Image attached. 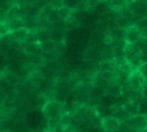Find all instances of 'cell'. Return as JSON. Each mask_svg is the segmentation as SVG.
Here are the masks:
<instances>
[{
	"label": "cell",
	"mask_w": 147,
	"mask_h": 132,
	"mask_svg": "<svg viewBox=\"0 0 147 132\" xmlns=\"http://www.w3.org/2000/svg\"><path fill=\"white\" fill-rule=\"evenodd\" d=\"M64 105L59 101H49L42 108V113L47 119H51L60 116L62 113Z\"/></svg>",
	"instance_id": "obj_1"
},
{
	"label": "cell",
	"mask_w": 147,
	"mask_h": 132,
	"mask_svg": "<svg viewBox=\"0 0 147 132\" xmlns=\"http://www.w3.org/2000/svg\"><path fill=\"white\" fill-rule=\"evenodd\" d=\"M127 9L134 14L136 21L147 17V0H133L128 4Z\"/></svg>",
	"instance_id": "obj_2"
},
{
	"label": "cell",
	"mask_w": 147,
	"mask_h": 132,
	"mask_svg": "<svg viewBox=\"0 0 147 132\" xmlns=\"http://www.w3.org/2000/svg\"><path fill=\"white\" fill-rule=\"evenodd\" d=\"M132 129L135 131H145L147 130V117L144 114H137L134 117L128 118L124 120Z\"/></svg>",
	"instance_id": "obj_3"
},
{
	"label": "cell",
	"mask_w": 147,
	"mask_h": 132,
	"mask_svg": "<svg viewBox=\"0 0 147 132\" xmlns=\"http://www.w3.org/2000/svg\"><path fill=\"white\" fill-rule=\"evenodd\" d=\"M101 125L105 131H118L121 129V120L113 116L104 117L101 119Z\"/></svg>",
	"instance_id": "obj_4"
},
{
	"label": "cell",
	"mask_w": 147,
	"mask_h": 132,
	"mask_svg": "<svg viewBox=\"0 0 147 132\" xmlns=\"http://www.w3.org/2000/svg\"><path fill=\"white\" fill-rule=\"evenodd\" d=\"M146 82V77L144 75L138 70L132 71L129 77V83L131 87L134 89H142Z\"/></svg>",
	"instance_id": "obj_5"
},
{
	"label": "cell",
	"mask_w": 147,
	"mask_h": 132,
	"mask_svg": "<svg viewBox=\"0 0 147 132\" xmlns=\"http://www.w3.org/2000/svg\"><path fill=\"white\" fill-rule=\"evenodd\" d=\"M28 32L29 31L28 29H26L25 27H22V28L17 29L16 31L9 32V34H7V35L12 40H16L18 42L23 43V42H25V40L27 38Z\"/></svg>",
	"instance_id": "obj_6"
},
{
	"label": "cell",
	"mask_w": 147,
	"mask_h": 132,
	"mask_svg": "<svg viewBox=\"0 0 147 132\" xmlns=\"http://www.w3.org/2000/svg\"><path fill=\"white\" fill-rule=\"evenodd\" d=\"M15 18H22V8L19 4H14L5 14L4 19L2 21V22H3V21H9L11 19H15Z\"/></svg>",
	"instance_id": "obj_7"
},
{
	"label": "cell",
	"mask_w": 147,
	"mask_h": 132,
	"mask_svg": "<svg viewBox=\"0 0 147 132\" xmlns=\"http://www.w3.org/2000/svg\"><path fill=\"white\" fill-rule=\"evenodd\" d=\"M44 79H45V76L41 73V71H39L36 70L28 75V82H30V84L34 87H39L41 84V82L44 81Z\"/></svg>",
	"instance_id": "obj_8"
},
{
	"label": "cell",
	"mask_w": 147,
	"mask_h": 132,
	"mask_svg": "<svg viewBox=\"0 0 147 132\" xmlns=\"http://www.w3.org/2000/svg\"><path fill=\"white\" fill-rule=\"evenodd\" d=\"M118 67H119L118 63L115 58L114 59L109 58V59L103 60L98 65V68H99L100 71H103V70L115 71L118 69Z\"/></svg>",
	"instance_id": "obj_9"
},
{
	"label": "cell",
	"mask_w": 147,
	"mask_h": 132,
	"mask_svg": "<svg viewBox=\"0 0 147 132\" xmlns=\"http://www.w3.org/2000/svg\"><path fill=\"white\" fill-rule=\"evenodd\" d=\"M109 35L114 40H126L127 35V28L121 27H115L110 28Z\"/></svg>",
	"instance_id": "obj_10"
},
{
	"label": "cell",
	"mask_w": 147,
	"mask_h": 132,
	"mask_svg": "<svg viewBox=\"0 0 147 132\" xmlns=\"http://www.w3.org/2000/svg\"><path fill=\"white\" fill-rule=\"evenodd\" d=\"M23 27L28 29V31H35L38 30V23H37V16H28L24 15L22 18Z\"/></svg>",
	"instance_id": "obj_11"
},
{
	"label": "cell",
	"mask_w": 147,
	"mask_h": 132,
	"mask_svg": "<svg viewBox=\"0 0 147 132\" xmlns=\"http://www.w3.org/2000/svg\"><path fill=\"white\" fill-rule=\"evenodd\" d=\"M140 35H141V32L138 28L137 26H135V25L130 26L127 28V35L126 40L128 43H134Z\"/></svg>",
	"instance_id": "obj_12"
},
{
	"label": "cell",
	"mask_w": 147,
	"mask_h": 132,
	"mask_svg": "<svg viewBox=\"0 0 147 132\" xmlns=\"http://www.w3.org/2000/svg\"><path fill=\"white\" fill-rule=\"evenodd\" d=\"M124 52H125V58L127 61H130L136 54L140 53V50L135 46L134 43H128L126 45L125 48H124Z\"/></svg>",
	"instance_id": "obj_13"
},
{
	"label": "cell",
	"mask_w": 147,
	"mask_h": 132,
	"mask_svg": "<svg viewBox=\"0 0 147 132\" xmlns=\"http://www.w3.org/2000/svg\"><path fill=\"white\" fill-rule=\"evenodd\" d=\"M113 117L118 119L119 120L124 121L125 119L131 118L129 116V114L126 112V110L124 109L123 107H119V106H113L112 107V115Z\"/></svg>",
	"instance_id": "obj_14"
},
{
	"label": "cell",
	"mask_w": 147,
	"mask_h": 132,
	"mask_svg": "<svg viewBox=\"0 0 147 132\" xmlns=\"http://www.w3.org/2000/svg\"><path fill=\"white\" fill-rule=\"evenodd\" d=\"M9 33V32H13L16 31L17 29H20L22 27H23V21L22 18H15V19H11L9 21H7L4 22Z\"/></svg>",
	"instance_id": "obj_15"
},
{
	"label": "cell",
	"mask_w": 147,
	"mask_h": 132,
	"mask_svg": "<svg viewBox=\"0 0 147 132\" xmlns=\"http://www.w3.org/2000/svg\"><path fill=\"white\" fill-rule=\"evenodd\" d=\"M23 51L26 54H42L43 51L40 46V42L33 44H25Z\"/></svg>",
	"instance_id": "obj_16"
},
{
	"label": "cell",
	"mask_w": 147,
	"mask_h": 132,
	"mask_svg": "<svg viewBox=\"0 0 147 132\" xmlns=\"http://www.w3.org/2000/svg\"><path fill=\"white\" fill-rule=\"evenodd\" d=\"M44 60L45 59H44L42 54H27L26 62L28 64H31L34 66L40 65Z\"/></svg>",
	"instance_id": "obj_17"
},
{
	"label": "cell",
	"mask_w": 147,
	"mask_h": 132,
	"mask_svg": "<svg viewBox=\"0 0 147 132\" xmlns=\"http://www.w3.org/2000/svg\"><path fill=\"white\" fill-rule=\"evenodd\" d=\"M113 56H114V58L117 61L118 64L123 62L124 60H126L124 48L122 47H120V46L113 47Z\"/></svg>",
	"instance_id": "obj_18"
},
{
	"label": "cell",
	"mask_w": 147,
	"mask_h": 132,
	"mask_svg": "<svg viewBox=\"0 0 147 132\" xmlns=\"http://www.w3.org/2000/svg\"><path fill=\"white\" fill-rule=\"evenodd\" d=\"M96 109L97 113L101 119L112 115V107H105L101 104H98L96 107Z\"/></svg>",
	"instance_id": "obj_19"
},
{
	"label": "cell",
	"mask_w": 147,
	"mask_h": 132,
	"mask_svg": "<svg viewBox=\"0 0 147 132\" xmlns=\"http://www.w3.org/2000/svg\"><path fill=\"white\" fill-rule=\"evenodd\" d=\"M127 1V0H105L108 6L110 7V9H122L123 6L126 5Z\"/></svg>",
	"instance_id": "obj_20"
},
{
	"label": "cell",
	"mask_w": 147,
	"mask_h": 132,
	"mask_svg": "<svg viewBox=\"0 0 147 132\" xmlns=\"http://www.w3.org/2000/svg\"><path fill=\"white\" fill-rule=\"evenodd\" d=\"M58 15L61 20H67L71 16V9L67 6H63L58 9Z\"/></svg>",
	"instance_id": "obj_21"
},
{
	"label": "cell",
	"mask_w": 147,
	"mask_h": 132,
	"mask_svg": "<svg viewBox=\"0 0 147 132\" xmlns=\"http://www.w3.org/2000/svg\"><path fill=\"white\" fill-rule=\"evenodd\" d=\"M124 109L126 110V112L129 114L130 117H134L137 114H140L139 113V107L134 105L132 102H127L124 106H123Z\"/></svg>",
	"instance_id": "obj_22"
},
{
	"label": "cell",
	"mask_w": 147,
	"mask_h": 132,
	"mask_svg": "<svg viewBox=\"0 0 147 132\" xmlns=\"http://www.w3.org/2000/svg\"><path fill=\"white\" fill-rule=\"evenodd\" d=\"M3 80H4L5 82H7L8 83H9L11 86L13 85H16L19 81H20V78L17 75H16L15 73H12V72H9L7 73L4 76H3L2 78Z\"/></svg>",
	"instance_id": "obj_23"
},
{
	"label": "cell",
	"mask_w": 147,
	"mask_h": 132,
	"mask_svg": "<svg viewBox=\"0 0 147 132\" xmlns=\"http://www.w3.org/2000/svg\"><path fill=\"white\" fill-rule=\"evenodd\" d=\"M99 104L105 106V107H112L113 106H115V97L110 95V94H106L100 99Z\"/></svg>",
	"instance_id": "obj_24"
},
{
	"label": "cell",
	"mask_w": 147,
	"mask_h": 132,
	"mask_svg": "<svg viewBox=\"0 0 147 132\" xmlns=\"http://www.w3.org/2000/svg\"><path fill=\"white\" fill-rule=\"evenodd\" d=\"M40 46L44 52H52L55 49V41L53 40L52 39L42 41V42H40Z\"/></svg>",
	"instance_id": "obj_25"
},
{
	"label": "cell",
	"mask_w": 147,
	"mask_h": 132,
	"mask_svg": "<svg viewBox=\"0 0 147 132\" xmlns=\"http://www.w3.org/2000/svg\"><path fill=\"white\" fill-rule=\"evenodd\" d=\"M61 119H62V117L60 115V116H58L56 118L48 119V122H47V128H48V130H50V131H56L57 128L61 125Z\"/></svg>",
	"instance_id": "obj_26"
},
{
	"label": "cell",
	"mask_w": 147,
	"mask_h": 132,
	"mask_svg": "<svg viewBox=\"0 0 147 132\" xmlns=\"http://www.w3.org/2000/svg\"><path fill=\"white\" fill-rule=\"evenodd\" d=\"M38 35H39V39H40V42L47 40L52 39V35H51V29L50 28H42V29H38L37 31Z\"/></svg>",
	"instance_id": "obj_27"
},
{
	"label": "cell",
	"mask_w": 147,
	"mask_h": 132,
	"mask_svg": "<svg viewBox=\"0 0 147 132\" xmlns=\"http://www.w3.org/2000/svg\"><path fill=\"white\" fill-rule=\"evenodd\" d=\"M38 42H40L38 33L34 32V31H29L24 43L25 44H33V43H38Z\"/></svg>",
	"instance_id": "obj_28"
},
{
	"label": "cell",
	"mask_w": 147,
	"mask_h": 132,
	"mask_svg": "<svg viewBox=\"0 0 147 132\" xmlns=\"http://www.w3.org/2000/svg\"><path fill=\"white\" fill-rule=\"evenodd\" d=\"M55 9H55V8L52 5V3H47V4L40 10V15H43V16H46V17L48 18V16H49Z\"/></svg>",
	"instance_id": "obj_29"
},
{
	"label": "cell",
	"mask_w": 147,
	"mask_h": 132,
	"mask_svg": "<svg viewBox=\"0 0 147 132\" xmlns=\"http://www.w3.org/2000/svg\"><path fill=\"white\" fill-rule=\"evenodd\" d=\"M134 44L140 51L145 50L147 48V39L143 35H140L138 38V40L134 42Z\"/></svg>",
	"instance_id": "obj_30"
},
{
	"label": "cell",
	"mask_w": 147,
	"mask_h": 132,
	"mask_svg": "<svg viewBox=\"0 0 147 132\" xmlns=\"http://www.w3.org/2000/svg\"><path fill=\"white\" fill-rule=\"evenodd\" d=\"M131 64V66L133 68H135V69H139L140 66L142 64V61H141V57H140V53H138L136 54L130 61H128Z\"/></svg>",
	"instance_id": "obj_31"
},
{
	"label": "cell",
	"mask_w": 147,
	"mask_h": 132,
	"mask_svg": "<svg viewBox=\"0 0 147 132\" xmlns=\"http://www.w3.org/2000/svg\"><path fill=\"white\" fill-rule=\"evenodd\" d=\"M139 113L140 114H147V97L146 96H143L140 101V103L139 105Z\"/></svg>",
	"instance_id": "obj_32"
},
{
	"label": "cell",
	"mask_w": 147,
	"mask_h": 132,
	"mask_svg": "<svg viewBox=\"0 0 147 132\" xmlns=\"http://www.w3.org/2000/svg\"><path fill=\"white\" fill-rule=\"evenodd\" d=\"M48 101H49L47 100V98L46 96H44V95H40V96L37 98L36 104H37V106H38L39 107H40L41 110H42L43 107H44Z\"/></svg>",
	"instance_id": "obj_33"
},
{
	"label": "cell",
	"mask_w": 147,
	"mask_h": 132,
	"mask_svg": "<svg viewBox=\"0 0 147 132\" xmlns=\"http://www.w3.org/2000/svg\"><path fill=\"white\" fill-rule=\"evenodd\" d=\"M135 26H137L140 30L147 27V17H144V18L137 20L136 23H135Z\"/></svg>",
	"instance_id": "obj_34"
},
{
	"label": "cell",
	"mask_w": 147,
	"mask_h": 132,
	"mask_svg": "<svg viewBox=\"0 0 147 132\" xmlns=\"http://www.w3.org/2000/svg\"><path fill=\"white\" fill-rule=\"evenodd\" d=\"M51 3H52V5H53L55 9H60V8L63 7V6H65V0H52V1H51Z\"/></svg>",
	"instance_id": "obj_35"
},
{
	"label": "cell",
	"mask_w": 147,
	"mask_h": 132,
	"mask_svg": "<svg viewBox=\"0 0 147 132\" xmlns=\"http://www.w3.org/2000/svg\"><path fill=\"white\" fill-rule=\"evenodd\" d=\"M138 70L144 75L145 77H146L147 78V63L142 64L140 66V68H139Z\"/></svg>",
	"instance_id": "obj_36"
},
{
	"label": "cell",
	"mask_w": 147,
	"mask_h": 132,
	"mask_svg": "<svg viewBox=\"0 0 147 132\" xmlns=\"http://www.w3.org/2000/svg\"><path fill=\"white\" fill-rule=\"evenodd\" d=\"M140 57H141V61L142 64L147 63V48L145 50H142L140 52Z\"/></svg>",
	"instance_id": "obj_37"
},
{
	"label": "cell",
	"mask_w": 147,
	"mask_h": 132,
	"mask_svg": "<svg viewBox=\"0 0 147 132\" xmlns=\"http://www.w3.org/2000/svg\"><path fill=\"white\" fill-rule=\"evenodd\" d=\"M88 3H89L90 9H91V8H95L99 3V1L98 0H88Z\"/></svg>",
	"instance_id": "obj_38"
},
{
	"label": "cell",
	"mask_w": 147,
	"mask_h": 132,
	"mask_svg": "<svg viewBox=\"0 0 147 132\" xmlns=\"http://www.w3.org/2000/svg\"><path fill=\"white\" fill-rule=\"evenodd\" d=\"M142 92H143V94L144 96L147 97V84H145L142 88Z\"/></svg>",
	"instance_id": "obj_39"
},
{
	"label": "cell",
	"mask_w": 147,
	"mask_h": 132,
	"mask_svg": "<svg viewBox=\"0 0 147 132\" xmlns=\"http://www.w3.org/2000/svg\"><path fill=\"white\" fill-rule=\"evenodd\" d=\"M140 32H141V35H143L144 37H146L147 39V27L144 28V29H141Z\"/></svg>",
	"instance_id": "obj_40"
},
{
	"label": "cell",
	"mask_w": 147,
	"mask_h": 132,
	"mask_svg": "<svg viewBox=\"0 0 147 132\" xmlns=\"http://www.w3.org/2000/svg\"><path fill=\"white\" fill-rule=\"evenodd\" d=\"M146 117H147V114H146Z\"/></svg>",
	"instance_id": "obj_41"
}]
</instances>
